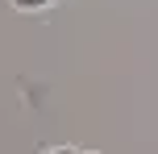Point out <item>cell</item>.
<instances>
[{
    "mask_svg": "<svg viewBox=\"0 0 158 154\" xmlns=\"http://www.w3.org/2000/svg\"><path fill=\"white\" fill-rule=\"evenodd\" d=\"M17 13H42V8H54L58 0H8Z\"/></svg>",
    "mask_w": 158,
    "mask_h": 154,
    "instance_id": "6da1fadb",
    "label": "cell"
},
{
    "mask_svg": "<svg viewBox=\"0 0 158 154\" xmlns=\"http://www.w3.org/2000/svg\"><path fill=\"white\" fill-rule=\"evenodd\" d=\"M46 154H79L75 146H54V150H46Z\"/></svg>",
    "mask_w": 158,
    "mask_h": 154,
    "instance_id": "7a4b0ae2",
    "label": "cell"
},
{
    "mask_svg": "<svg viewBox=\"0 0 158 154\" xmlns=\"http://www.w3.org/2000/svg\"><path fill=\"white\" fill-rule=\"evenodd\" d=\"M83 154H100V150H83Z\"/></svg>",
    "mask_w": 158,
    "mask_h": 154,
    "instance_id": "3957f363",
    "label": "cell"
}]
</instances>
